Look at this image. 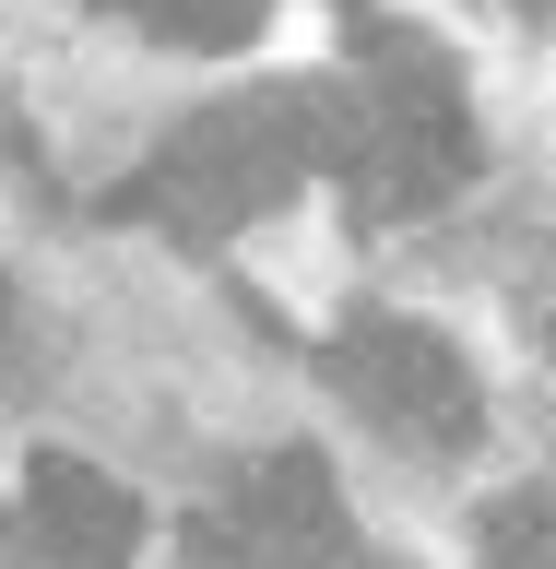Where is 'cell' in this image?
<instances>
[{
  "mask_svg": "<svg viewBox=\"0 0 556 569\" xmlns=\"http://www.w3.org/2000/svg\"><path fill=\"white\" fill-rule=\"evenodd\" d=\"M309 167H320V83H273V96H225L178 119L166 154L131 190H107V213H154L166 238H225L249 213H273Z\"/></svg>",
  "mask_w": 556,
  "mask_h": 569,
  "instance_id": "6da1fadb",
  "label": "cell"
},
{
  "mask_svg": "<svg viewBox=\"0 0 556 569\" xmlns=\"http://www.w3.org/2000/svg\"><path fill=\"white\" fill-rule=\"evenodd\" d=\"M332 368H344L355 416L391 427L403 451H474V427H486V391H474V368H462L451 332H426V320H344V345H332Z\"/></svg>",
  "mask_w": 556,
  "mask_h": 569,
  "instance_id": "7a4b0ae2",
  "label": "cell"
},
{
  "mask_svg": "<svg viewBox=\"0 0 556 569\" xmlns=\"http://www.w3.org/2000/svg\"><path fill=\"white\" fill-rule=\"evenodd\" d=\"M190 546V569H344V487H332V462L320 451H273L261 475H249L225 510H202V522L178 533Z\"/></svg>",
  "mask_w": 556,
  "mask_h": 569,
  "instance_id": "3957f363",
  "label": "cell"
},
{
  "mask_svg": "<svg viewBox=\"0 0 556 569\" xmlns=\"http://www.w3.org/2000/svg\"><path fill=\"white\" fill-rule=\"evenodd\" d=\"M24 533H36L60 569H131L142 498L119 487V475H95L83 451H36V462H24Z\"/></svg>",
  "mask_w": 556,
  "mask_h": 569,
  "instance_id": "277c9868",
  "label": "cell"
},
{
  "mask_svg": "<svg viewBox=\"0 0 556 569\" xmlns=\"http://www.w3.org/2000/svg\"><path fill=\"white\" fill-rule=\"evenodd\" d=\"M107 12H131V24L166 36V48H249L273 0H107Z\"/></svg>",
  "mask_w": 556,
  "mask_h": 569,
  "instance_id": "5b68a950",
  "label": "cell"
},
{
  "mask_svg": "<svg viewBox=\"0 0 556 569\" xmlns=\"http://www.w3.org/2000/svg\"><path fill=\"white\" fill-rule=\"evenodd\" d=\"M486 569H556V498H497L486 510Z\"/></svg>",
  "mask_w": 556,
  "mask_h": 569,
  "instance_id": "8992f818",
  "label": "cell"
},
{
  "mask_svg": "<svg viewBox=\"0 0 556 569\" xmlns=\"http://www.w3.org/2000/svg\"><path fill=\"white\" fill-rule=\"evenodd\" d=\"M344 569H391V558H344Z\"/></svg>",
  "mask_w": 556,
  "mask_h": 569,
  "instance_id": "52a82bcc",
  "label": "cell"
},
{
  "mask_svg": "<svg viewBox=\"0 0 556 569\" xmlns=\"http://www.w3.org/2000/svg\"><path fill=\"white\" fill-rule=\"evenodd\" d=\"M0 569H12V533H0Z\"/></svg>",
  "mask_w": 556,
  "mask_h": 569,
  "instance_id": "ba28073f",
  "label": "cell"
},
{
  "mask_svg": "<svg viewBox=\"0 0 556 569\" xmlns=\"http://www.w3.org/2000/svg\"><path fill=\"white\" fill-rule=\"evenodd\" d=\"M545 345H556V320H545Z\"/></svg>",
  "mask_w": 556,
  "mask_h": 569,
  "instance_id": "9c48e42d",
  "label": "cell"
}]
</instances>
